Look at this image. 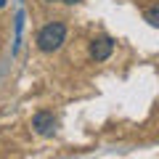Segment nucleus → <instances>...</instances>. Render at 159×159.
Masks as SVG:
<instances>
[{
    "instance_id": "f257e3e1",
    "label": "nucleus",
    "mask_w": 159,
    "mask_h": 159,
    "mask_svg": "<svg viewBox=\"0 0 159 159\" xmlns=\"http://www.w3.org/2000/svg\"><path fill=\"white\" fill-rule=\"evenodd\" d=\"M64 43H66V24L64 21L43 24L37 37H34V45H37L40 53H56V51H61Z\"/></svg>"
},
{
    "instance_id": "7ed1b4c3",
    "label": "nucleus",
    "mask_w": 159,
    "mask_h": 159,
    "mask_svg": "<svg viewBox=\"0 0 159 159\" xmlns=\"http://www.w3.org/2000/svg\"><path fill=\"white\" fill-rule=\"evenodd\" d=\"M56 125H58V119L53 117V111H37L32 117V130L37 133V135H53L56 133Z\"/></svg>"
},
{
    "instance_id": "423d86ee",
    "label": "nucleus",
    "mask_w": 159,
    "mask_h": 159,
    "mask_svg": "<svg viewBox=\"0 0 159 159\" xmlns=\"http://www.w3.org/2000/svg\"><path fill=\"white\" fill-rule=\"evenodd\" d=\"M43 3H56V0H43Z\"/></svg>"
},
{
    "instance_id": "39448f33",
    "label": "nucleus",
    "mask_w": 159,
    "mask_h": 159,
    "mask_svg": "<svg viewBox=\"0 0 159 159\" xmlns=\"http://www.w3.org/2000/svg\"><path fill=\"white\" fill-rule=\"evenodd\" d=\"M61 3H66V6H77V3H82V0H61Z\"/></svg>"
},
{
    "instance_id": "20e7f679",
    "label": "nucleus",
    "mask_w": 159,
    "mask_h": 159,
    "mask_svg": "<svg viewBox=\"0 0 159 159\" xmlns=\"http://www.w3.org/2000/svg\"><path fill=\"white\" fill-rule=\"evenodd\" d=\"M143 21L159 29V3H151V6H146V11H143Z\"/></svg>"
},
{
    "instance_id": "f03ea898",
    "label": "nucleus",
    "mask_w": 159,
    "mask_h": 159,
    "mask_svg": "<svg viewBox=\"0 0 159 159\" xmlns=\"http://www.w3.org/2000/svg\"><path fill=\"white\" fill-rule=\"evenodd\" d=\"M111 53H114V40L106 37V34L93 37L90 45H88V56H90V61H96V64H101V61H106V58H111Z\"/></svg>"
}]
</instances>
